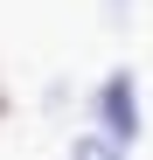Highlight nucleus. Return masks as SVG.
Returning a JSON list of instances; mask_svg holds the SVG:
<instances>
[{"label":"nucleus","instance_id":"f257e3e1","mask_svg":"<svg viewBox=\"0 0 153 160\" xmlns=\"http://www.w3.org/2000/svg\"><path fill=\"white\" fill-rule=\"evenodd\" d=\"M139 77L132 70H111V77H97V84H91V132H105V139L111 146H125V153H132V139H139Z\"/></svg>","mask_w":153,"mask_h":160},{"label":"nucleus","instance_id":"f03ea898","mask_svg":"<svg viewBox=\"0 0 153 160\" xmlns=\"http://www.w3.org/2000/svg\"><path fill=\"white\" fill-rule=\"evenodd\" d=\"M63 160H125V146H111L105 132H76V139H70V153H63Z\"/></svg>","mask_w":153,"mask_h":160},{"label":"nucleus","instance_id":"7ed1b4c3","mask_svg":"<svg viewBox=\"0 0 153 160\" xmlns=\"http://www.w3.org/2000/svg\"><path fill=\"white\" fill-rule=\"evenodd\" d=\"M105 21H111V28H125V21H132V0H105Z\"/></svg>","mask_w":153,"mask_h":160},{"label":"nucleus","instance_id":"20e7f679","mask_svg":"<svg viewBox=\"0 0 153 160\" xmlns=\"http://www.w3.org/2000/svg\"><path fill=\"white\" fill-rule=\"evenodd\" d=\"M7 112H14V98H7V77H0V118H7Z\"/></svg>","mask_w":153,"mask_h":160}]
</instances>
